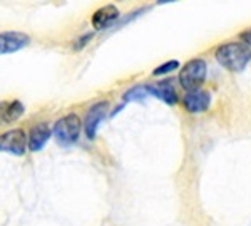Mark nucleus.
Instances as JSON below:
<instances>
[{"instance_id":"7","label":"nucleus","mask_w":251,"mask_h":226,"mask_svg":"<svg viewBox=\"0 0 251 226\" xmlns=\"http://www.w3.org/2000/svg\"><path fill=\"white\" fill-rule=\"evenodd\" d=\"M183 104L189 112H193V114H196V112H204L206 109L209 107V104H211V94H209L208 91H203V89L191 91L183 98Z\"/></svg>"},{"instance_id":"6","label":"nucleus","mask_w":251,"mask_h":226,"mask_svg":"<svg viewBox=\"0 0 251 226\" xmlns=\"http://www.w3.org/2000/svg\"><path fill=\"white\" fill-rule=\"evenodd\" d=\"M109 109L107 100H99L94 106H91V109L87 111L86 121H84V129H86V134L89 139H94L97 134V127H99L100 121L106 118Z\"/></svg>"},{"instance_id":"13","label":"nucleus","mask_w":251,"mask_h":226,"mask_svg":"<svg viewBox=\"0 0 251 226\" xmlns=\"http://www.w3.org/2000/svg\"><path fill=\"white\" fill-rule=\"evenodd\" d=\"M177 67H179V62H177V60H168V62H164L163 66L156 67V69L152 71V75H163V74H168V72L176 71Z\"/></svg>"},{"instance_id":"4","label":"nucleus","mask_w":251,"mask_h":226,"mask_svg":"<svg viewBox=\"0 0 251 226\" xmlns=\"http://www.w3.org/2000/svg\"><path fill=\"white\" fill-rule=\"evenodd\" d=\"M29 148V136L24 129L15 127L0 134V151L14 156H22Z\"/></svg>"},{"instance_id":"5","label":"nucleus","mask_w":251,"mask_h":226,"mask_svg":"<svg viewBox=\"0 0 251 226\" xmlns=\"http://www.w3.org/2000/svg\"><path fill=\"white\" fill-rule=\"evenodd\" d=\"M30 44V37L24 32H0V55L14 54Z\"/></svg>"},{"instance_id":"1","label":"nucleus","mask_w":251,"mask_h":226,"mask_svg":"<svg viewBox=\"0 0 251 226\" xmlns=\"http://www.w3.org/2000/svg\"><path fill=\"white\" fill-rule=\"evenodd\" d=\"M218 62L225 69L231 72H240L245 69L251 60V47H248L243 42H228L223 44L216 49L214 54Z\"/></svg>"},{"instance_id":"3","label":"nucleus","mask_w":251,"mask_h":226,"mask_svg":"<svg viewBox=\"0 0 251 226\" xmlns=\"http://www.w3.org/2000/svg\"><path fill=\"white\" fill-rule=\"evenodd\" d=\"M80 129H82V121L77 114H67L60 118L52 127V134L59 141V144L69 146L79 139Z\"/></svg>"},{"instance_id":"9","label":"nucleus","mask_w":251,"mask_h":226,"mask_svg":"<svg viewBox=\"0 0 251 226\" xmlns=\"http://www.w3.org/2000/svg\"><path fill=\"white\" fill-rule=\"evenodd\" d=\"M52 136V129L46 123H39L30 129L29 132V149L32 152L42 151Z\"/></svg>"},{"instance_id":"10","label":"nucleus","mask_w":251,"mask_h":226,"mask_svg":"<svg viewBox=\"0 0 251 226\" xmlns=\"http://www.w3.org/2000/svg\"><path fill=\"white\" fill-rule=\"evenodd\" d=\"M121 17V12L117 7L114 5H106V7H100L94 12L92 15V27L96 30H102L107 29L111 24H114L117 19Z\"/></svg>"},{"instance_id":"8","label":"nucleus","mask_w":251,"mask_h":226,"mask_svg":"<svg viewBox=\"0 0 251 226\" xmlns=\"http://www.w3.org/2000/svg\"><path fill=\"white\" fill-rule=\"evenodd\" d=\"M25 114V106L20 100H0V126L12 124Z\"/></svg>"},{"instance_id":"14","label":"nucleus","mask_w":251,"mask_h":226,"mask_svg":"<svg viewBox=\"0 0 251 226\" xmlns=\"http://www.w3.org/2000/svg\"><path fill=\"white\" fill-rule=\"evenodd\" d=\"M91 39H92V34H86V35H84V37H80L79 40H75L74 49H75V50H80V49H82V47H86V44H87Z\"/></svg>"},{"instance_id":"12","label":"nucleus","mask_w":251,"mask_h":226,"mask_svg":"<svg viewBox=\"0 0 251 226\" xmlns=\"http://www.w3.org/2000/svg\"><path fill=\"white\" fill-rule=\"evenodd\" d=\"M148 96H149V92H148V89H146V86H136V87L129 89L123 96V99L126 104V102H134V100H144Z\"/></svg>"},{"instance_id":"11","label":"nucleus","mask_w":251,"mask_h":226,"mask_svg":"<svg viewBox=\"0 0 251 226\" xmlns=\"http://www.w3.org/2000/svg\"><path fill=\"white\" fill-rule=\"evenodd\" d=\"M148 89L149 96H154V98L164 100L166 104H176L177 102V94H176V89H174L171 80H163V82H157V84H148L146 86Z\"/></svg>"},{"instance_id":"15","label":"nucleus","mask_w":251,"mask_h":226,"mask_svg":"<svg viewBox=\"0 0 251 226\" xmlns=\"http://www.w3.org/2000/svg\"><path fill=\"white\" fill-rule=\"evenodd\" d=\"M241 40H243V42H245L248 47L251 46V29H250V30H246V32H243V34H241Z\"/></svg>"},{"instance_id":"2","label":"nucleus","mask_w":251,"mask_h":226,"mask_svg":"<svg viewBox=\"0 0 251 226\" xmlns=\"http://www.w3.org/2000/svg\"><path fill=\"white\" fill-rule=\"evenodd\" d=\"M206 72H208V66L203 59H193L184 64L183 71L179 72V82L183 89L188 92L198 91L206 80Z\"/></svg>"}]
</instances>
